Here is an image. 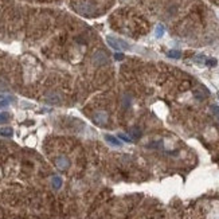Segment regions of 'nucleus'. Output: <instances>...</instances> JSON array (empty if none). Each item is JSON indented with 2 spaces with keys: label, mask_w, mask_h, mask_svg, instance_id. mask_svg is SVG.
Segmentation results:
<instances>
[{
  "label": "nucleus",
  "mask_w": 219,
  "mask_h": 219,
  "mask_svg": "<svg viewBox=\"0 0 219 219\" xmlns=\"http://www.w3.org/2000/svg\"><path fill=\"white\" fill-rule=\"evenodd\" d=\"M106 42L109 43V46L114 50H122V48H129V44L124 42L121 39H113L112 36H108L106 38Z\"/></svg>",
  "instance_id": "nucleus-1"
},
{
  "label": "nucleus",
  "mask_w": 219,
  "mask_h": 219,
  "mask_svg": "<svg viewBox=\"0 0 219 219\" xmlns=\"http://www.w3.org/2000/svg\"><path fill=\"white\" fill-rule=\"evenodd\" d=\"M93 63L96 66H102L108 63V55L104 51H97L93 54Z\"/></svg>",
  "instance_id": "nucleus-2"
},
{
  "label": "nucleus",
  "mask_w": 219,
  "mask_h": 219,
  "mask_svg": "<svg viewBox=\"0 0 219 219\" xmlns=\"http://www.w3.org/2000/svg\"><path fill=\"white\" fill-rule=\"evenodd\" d=\"M93 121L97 124V125H104L106 121H108V114L105 112H96L93 114Z\"/></svg>",
  "instance_id": "nucleus-3"
},
{
  "label": "nucleus",
  "mask_w": 219,
  "mask_h": 219,
  "mask_svg": "<svg viewBox=\"0 0 219 219\" xmlns=\"http://www.w3.org/2000/svg\"><path fill=\"white\" fill-rule=\"evenodd\" d=\"M55 164H57V167L61 169H65L69 167V160H67L66 157H58L57 159V161H55Z\"/></svg>",
  "instance_id": "nucleus-4"
},
{
  "label": "nucleus",
  "mask_w": 219,
  "mask_h": 219,
  "mask_svg": "<svg viewBox=\"0 0 219 219\" xmlns=\"http://www.w3.org/2000/svg\"><path fill=\"white\" fill-rule=\"evenodd\" d=\"M105 140L108 143H110L112 145H116V147H121V141L118 140L117 137L112 136V134H105Z\"/></svg>",
  "instance_id": "nucleus-5"
},
{
  "label": "nucleus",
  "mask_w": 219,
  "mask_h": 219,
  "mask_svg": "<svg viewBox=\"0 0 219 219\" xmlns=\"http://www.w3.org/2000/svg\"><path fill=\"white\" fill-rule=\"evenodd\" d=\"M14 134L12 128H0V136L3 137H11Z\"/></svg>",
  "instance_id": "nucleus-6"
},
{
  "label": "nucleus",
  "mask_w": 219,
  "mask_h": 219,
  "mask_svg": "<svg viewBox=\"0 0 219 219\" xmlns=\"http://www.w3.org/2000/svg\"><path fill=\"white\" fill-rule=\"evenodd\" d=\"M51 183H53V187H54L55 190H58V188H61V186H62V179H61L59 176H54V177L51 179Z\"/></svg>",
  "instance_id": "nucleus-7"
},
{
  "label": "nucleus",
  "mask_w": 219,
  "mask_h": 219,
  "mask_svg": "<svg viewBox=\"0 0 219 219\" xmlns=\"http://www.w3.org/2000/svg\"><path fill=\"white\" fill-rule=\"evenodd\" d=\"M46 100L50 102V104H54V105H55V104H59V101H61V98H59L57 94H51V96H47Z\"/></svg>",
  "instance_id": "nucleus-8"
},
{
  "label": "nucleus",
  "mask_w": 219,
  "mask_h": 219,
  "mask_svg": "<svg viewBox=\"0 0 219 219\" xmlns=\"http://www.w3.org/2000/svg\"><path fill=\"white\" fill-rule=\"evenodd\" d=\"M167 55H168V58H173V59H179L180 57H181V53H180L179 50H171L167 53Z\"/></svg>",
  "instance_id": "nucleus-9"
},
{
  "label": "nucleus",
  "mask_w": 219,
  "mask_h": 219,
  "mask_svg": "<svg viewBox=\"0 0 219 219\" xmlns=\"http://www.w3.org/2000/svg\"><path fill=\"white\" fill-rule=\"evenodd\" d=\"M129 134H132L133 138H140L141 137V130L138 128H133V129L129 130Z\"/></svg>",
  "instance_id": "nucleus-10"
},
{
  "label": "nucleus",
  "mask_w": 219,
  "mask_h": 219,
  "mask_svg": "<svg viewBox=\"0 0 219 219\" xmlns=\"http://www.w3.org/2000/svg\"><path fill=\"white\" fill-rule=\"evenodd\" d=\"M8 120H10V116H8V113H5V112H1V113H0V125H1V124H5Z\"/></svg>",
  "instance_id": "nucleus-11"
},
{
  "label": "nucleus",
  "mask_w": 219,
  "mask_h": 219,
  "mask_svg": "<svg viewBox=\"0 0 219 219\" xmlns=\"http://www.w3.org/2000/svg\"><path fill=\"white\" fill-rule=\"evenodd\" d=\"M163 35H164V26H163V24H159L156 27V36L157 38H161Z\"/></svg>",
  "instance_id": "nucleus-12"
},
{
  "label": "nucleus",
  "mask_w": 219,
  "mask_h": 219,
  "mask_svg": "<svg viewBox=\"0 0 219 219\" xmlns=\"http://www.w3.org/2000/svg\"><path fill=\"white\" fill-rule=\"evenodd\" d=\"M207 66H211V67H214V66H216L218 65V62H216V59H214V58H211V59H207Z\"/></svg>",
  "instance_id": "nucleus-13"
},
{
  "label": "nucleus",
  "mask_w": 219,
  "mask_h": 219,
  "mask_svg": "<svg viewBox=\"0 0 219 219\" xmlns=\"http://www.w3.org/2000/svg\"><path fill=\"white\" fill-rule=\"evenodd\" d=\"M118 137H120V138H121V140L126 141V143H130V141H132V138H130V137L125 136V134H122V133H120V134H118Z\"/></svg>",
  "instance_id": "nucleus-14"
},
{
  "label": "nucleus",
  "mask_w": 219,
  "mask_h": 219,
  "mask_svg": "<svg viewBox=\"0 0 219 219\" xmlns=\"http://www.w3.org/2000/svg\"><path fill=\"white\" fill-rule=\"evenodd\" d=\"M114 59H116V61H122V59H124V55L117 53V54H114Z\"/></svg>",
  "instance_id": "nucleus-15"
},
{
  "label": "nucleus",
  "mask_w": 219,
  "mask_h": 219,
  "mask_svg": "<svg viewBox=\"0 0 219 219\" xmlns=\"http://www.w3.org/2000/svg\"><path fill=\"white\" fill-rule=\"evenodd\" d=\"M211 109L214 110V112H215V113H216V117L219 118V108H218V106H212Z\"/></svg>",
  "instance_id": "nucleus-16"
},
{
  "label": "nucleus",
  "mask_w": 219,
  "mask_h": 219,
  "mask_svg": "<svg viewBox=\"0 0 219 219\" xmlns=\"http://www.w3.org/2000/svg\"><path fill=\"white\" fill-rule=\"evenodd\" d=\"M8 105V101H5V100H4V101H0V108H3V106H7Z\"/></svg>",
  "instance_id": "nucleus-17"
}]
</instances>
